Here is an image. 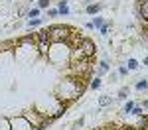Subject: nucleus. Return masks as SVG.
<instances>
[{"label":"nucleus","instance_id":"nucleus-1","mask_svg":"<svg viewBox=\"0 0 148 130\" xmlns=\"http://www.w3.org/2000/svg\"><path fill=\"white\" fill-rule=\"evenodd\" d=\"M49 37H51V42H61V39H65V37H67V28H61V26L51 28V30H49Z\"/></svg>","mask_w":148,"mask_h":130},{"label":"nucleus","instance_id":"nucleus-2","mask_svg":"<svg viewBox=\"0 0 148 130\" xmlns=\"http://www.w3.org/2000/svg\"><path fill=\"white\" fill-rule=\"evenodd\" d=\"M79 51H81V55H93V51H95V46H93L89 39H85V42L81 44Z\"/></svg>","mask_w":148,"mask_h":130},{"label":"nucleus","instance_id":"nucleus-3","mask_svg":"<svg viewBox=\"0 0 148 130\" xmlns=\"http://www.w3.org/2000/svg\"><path fill=\"white\" fill-rule=\"evenodd\" d=\"M99 10H101L99 4H89V6H87V14H97Z\"/></svg>","mask_w":148,"mask_h":130},{"label":"nucleus","instance_id":"nucleus-4","mask_svg":"<svg viewBox=\"0 0 148 130\" xmlns=\"http://www.w3.org/2000/svg\"><path fill=\"white\" fill-rule=\"evenodd\" d=\"M38 37H40V42H42V44H46V42H51V37H49V32H42V34L38 35Z\"/></svg>","mask_w":148,"mask_h":130},{"label":"nucleus","instance_id":"nucleus-5","mask_svg":"<svg viewBox=\"0 0 148 130\" xmlns=\"http://www.w3.org/2000/svg\"><path fill=\"white\" fill-rule=\"evenodd\" d=\"M57 12H61V14H67V12H69L67 2H65V0H63V2H59V10H57Z\"/></svg>","mask_w":148,"mask_h":130},{"label":"nucleus","instance_id":"nucleus-6","mask_svg":"<svg viewBox=\"0 0 148 130\" xmlns=\"http://www.w3.org/2000/svg\"><path fill=\"white\" fill-rule=\"evenodd\" d=\"M142 16L148 20V0H144V2H142Z\"/></svg>","mask_w":148,"mask_h":130},{"label":"nucleus","instance_id":"nucleus-7","mask_svg":"<svg viewBox=\"0 0 148 130\" xmlns=\"http://www.w3.org/2000/svg\"><path fill=\"white\" fill-rule=\"evenodd\" d=\"M109 103H111V97H101V99H99V105L101 106H107Z\"/></svg>","mask_w":148,"mask_h":130},{"label":"nucleus","instance_id":"nucleus-8","mask_svg":"<svg viewBox=\"0 0 148 130\" xmlns=\"http://www.w3.org/2000/svg\"><path fill=\"white\" fill-rule=\"evenodd\" d=\"M105 71H109V65H107V61H101L99 63V73H105Z\"/></svg>","mask_w":148,"mask_h":130},{"label":"nucleus","instance_id":"nucleus-9","mask_svg":"<svg viewBox=\"0 0 148 130\" xmlns=\"http://www.w3.org/2000/svg\"><path fill=\"white\" fill-rule=\"evenodd\" d=\"M132 114H136V116H142V108L140 106H132V110H130Z\"/></svg>","mask_w":148,"mask_h":130},{"label":"nucleus","instance_id":"nucleus-10","mask_svg":"<svg viewBox=\"0 0 148 130\" xmlns=\"http://www.w3.org/2000/svg\"><path fill=\"white\" fill-rule=\"evenodd\" d=\"M128 97V89H121L119 91V99H126Z\"/></svg>","mask_w":148,"mask_h":130},{"label":"nucleus","instance_id":"nucleus-11","mask_svg":"<svg viewBox=\"0 0 148 130\" xmlns=\"http://www.w3.org/2000/svg\"><path fill=\"white\" fill-rule=\"evenodd\" d=\"M138 67V61L136 59H130V61H128V69H136Z\"/></svg>","mask_w":148,"mask_h":130},{"label":"nucleus","instance_id":"nucleus-12","mask_svg":"<svg viewBox=\"0 0 148 130\" xmlns=\"http://www.w3.org/2000/svg\"><path fill=\"white\" fill-rule=\"evenodd\" d=\"M148 87V81H138L136 83V89H140V91H142V89H146Z\"/></svg>","mask_w":148,"mask_h":130},{"label":"nucleus","instance_id":"nucleus-13","mask_svg":"<svg viewBox=\"0 0 148 130\" xmlns=\"http://www.w3.org/2000/svg\"><path fill=\"white\" fill-rule=\"evenodd\" d=\"M91 24H93V26H97V28H101V26H103V20H101V18H95Z\"/></svg>","mask_w":148,"mask_h":130},{"label":"nucleus","instance_id":"nucleus-14","mask_svg":"<svg viewBox=\"0 0 148 130\" xmlns=\"http://www.w3.org/2000/svg\"><path fill=\"white\" fill-rule=\"evenodd\" d=\"M91 87L93 89H99V87H101V79H95V81L91 83Z\"/></svg>","mask_w":148,"mask_h":130},{"label":"nucleus","instance_id":"nucleus-15","mask_svg":"<svg viewBox=\"0 0 148 130\" xmlns=\"http://www.w3.org/2000/svg\"><path fill=\"white\" fill-rule=\"evenodd\" d=\"M40 24H42V20H38V18H36V20H30V28H34V26H40Z\"/></svg>","mask_w":148,"mask_h":130},{"label":"nucleus","instance_id":"nucleus-16","mask_svg":"<svg viewBox=\"0 0 148 130\" xmlns=\"http://www.w3.org/2000/svg\"><path fill=\"white\" fill-rule=\"evenodd\" d=\"M38 4H40V8H47V4H49V0H40Z\"/></svg>","mask_w":148,"mask_h":130},{"label":"nucleus","instance_id":"nucleus-17","mask_svg":"<svg viewBox=\"0 0 148 130\" xmlns=\"http://www.w3.org/2000/svg\"><path fill=\"white\" fill-rule=\"evenodd\" d=\"M132 106H134L132 103H126V106H125V112H130V110H132Z\"/></svg>","mask_w":148,"mask_h":130},{"label":"nucleus","instance_id":"nucleus-18","mask_svg":"<svg viewBox=\"0 0 148 130\" xmlns=\"http://www.w3.org/2000/svg\"><path fill=\"white\" fill-rule=\"evenodd\" d=\"M38 14H40V10H38V8H34V10H30V18H32V16H38Z\"/></svg>","mask_w":148,"mask_h":130},{"label":"nucleus","instance_id":"nucleus-19","mask_svg":"<svg viewBox=\"0 0 148 130\" xmlns=\"http://www.w3.org/2000/svg\"><path fill=\"white\" fill-rule=\"evenodd\" d=\"M144 65H148V57H146V59H144Z\"/></svg>","mask_w":148,"mask_h":130},{"label":"nucleus","instance_id":"nucleus-20","mask_svg":"<svg viewBox=\"0 0 148 130\" xmlns=\"http://www.w3.org/2000/svg\"><path fill=\"white\" fill-rule=\"evenodd\" d=\"M144 106H146V108H148V101H144Z\"/></svg>","mask_w":148,"mask_h":130},{"label":"nucleus","instance_id":"nucleus-21","mask_svg":"<svg viewBox=\"0 0 148 130\" xmlns=\"http://www.w3.org/2000/svg\"><path fill=\"white\" fill-rule=\"evenodd\" d=\"M142 130H148V124H146V126H144V128H142Z\"/></svg>","mask_w":148,"mask_h":130}]
</instances>
